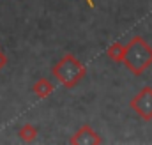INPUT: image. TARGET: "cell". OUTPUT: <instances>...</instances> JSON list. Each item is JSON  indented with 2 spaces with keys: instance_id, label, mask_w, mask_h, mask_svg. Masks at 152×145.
Here are the masks:
<instances>
[{
  "instance_id": "1",
  "label": "cell",
  "mask_w": 152,
  "mask_h": 145,
  "mask_svg": "<svg viewBox=\"0 0 152 145\" xmlns=\"http://www.w3.org/2000/svg\"><path fill=\"white\" fill-rule=\"evenodd\" d=\"M122 64L134 76H140L152 66V46L142 36H133L126 44V55Z\"/></svg>"
},
{
  "instance_id": "2",
  "label": "cell",
  "mask_w": 152,
  "mask_h": 145,
  "mask_svg": "<svg viewBox=\"0 0 152 145\" xmlns=\"http://www.w3.org/2000/svg\"><path fill=\"white\" fill-rule=\"evenodd\" d=\"M51 72L66 89H75L76 85L87 76V67L76 59L73 53H66L51 67Z\"/></svg>"
},
{
  "instance_id": "3",
  "label": "cell",
  "mask_w": 152,
  "mask_h": 145,
  "mask_svg": "<svg viewBox=\"0 0 152 145\" xmlns=\"http://www.w3.org/2000/svg\"><path fill=\"white\" fill-rule=\"evenodd\" d=\"M131 110L143 120H152V87H143L129 103Z\"/></svg>"
},
{
  "instance_id": "4",
  "label": "cell",
  "mask_w": 152,
  "mask_h": 145,
  "mask_svg": "<svg viewBox=\"0 0 152 145\" xmlns=\"http://www.w3.org/2000/svg\"><path fill=\"white\" fill-rule=\"evenodd\" d=\"M71 144L73 145H99L103 144V138L88 124H85L83 127H80L71 136Z\"/></svg>"
},
{
  "instance_id": "5",
  "label": "cell",
  "mask_w": 152,
  "mask_h": 145,
  "mask_svg": "<svg viewBox=\"0 0 152 145\" xmlns=\"http://www.w3.org/2000/svg\"><path fill=\"white\" fill-rule=\"evenodd\" d=\"M53 90H55V87H53V83H51L48 78H41V80H37V81L32 85V92L37 96L39 99L50 97V96L53 94Z\"/></svg>"
},
{
  "instance_id": "6",
  "label": "cell",
  "mask_w": 152,
  "mask_h": 145,
  "mask_svg": "<svg viewBox=\"0 0 152 145\" xmlns=\"http://www.w3.org/2000/svg\"><path fill=\"white\" fill-rule=\"evenodd\" d=\"M106 55L113 60V62H122L124 60V55H126V44L115 41L112 42L108 48H106Z\"/></svg>"
},
{
  "instance_id": "7",
  "label": "cell",
  "mask_w": 152,
  "mask_h": 145,
  "mask_svg": "<svg viewBox=\"0 0 152 145\" xmlns=\"http://www.w3.org/2000/svg\"><path fill=\"white\" fill-rule=\"evenodd\" d=\"M37 133L39 131L34 124H25V126H21L20 131H18V135H20V138H21L23 142H34V140L37 138Z\"/></svg>"
},
{
  "instance_id": "8",
  "label": "cell",
  "mask_w": 152,
  "mask_h": 145,
  "mask_svg": "<svg viewBox=\"0 0 152 145\" xmlns=\"http://www.w3.org/2000/svg\"><path fill=\"white\" fill-rule=\"evenodd\" d=\"M5 66H7V57H5V55H4V53L0 51V71H2V69H4Z\"/></svg>"
},
{
  "instance_id": "9",
  "label": "cell",
  "mask_w": 152,
  "mask_h": 145,
  "mask_svg": "<svg viewBox=\"0 0 152 145\" xmlns=\"http://www.w3.org/2000/svg\"><path fill=\"white\" fill-rule=\"evenodd\" d=\"M87 5H88L90 9H94V7H96V5H94V0H87Z\"/></svg>"
}]
</instances>
